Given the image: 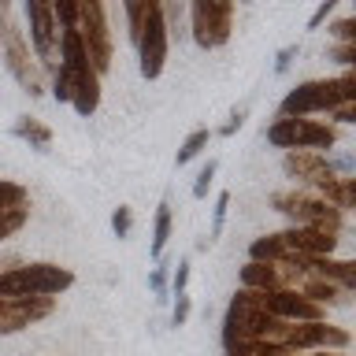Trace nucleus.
<instances>
[{"mask_svg":"<svg viewBox=\"0 0 356 356\" xmlns=\"http://www.w3.org/2000/svg\"><path fill=\"white\" fill-rule=\"evenodd\" d=\"M267 141L275 149H286V152H300V149L323 152L338 141V134H334V127L316 122V119H275L267 127Z\"/></svg>","mask_w":356,"mask_h":356,"instance_id":"6e6552de","label":"nucleus"},{"mask_svg":"<svg viewBox=\"0 0 356 356\" xmlns=\"http://www.w3.org/2000/svg\"><path fill=\"white\" fill-rule=\"evenodd\" d=\"M275 327H278V319L264 312V293L238 289L230 308H227V316H222V349H227V356H234L252 341H267V334Z\"/></svg>","mask_w":356,"mask_h":356,"instance_id":"f03ea898","label":"nucleus"},{"mask_svg":"<svg viewBox=\"0 0 356 356\" xmlns=\"http://www.w3.org/2000/svg\"><path fill=\"white\" fill-rule=\"evenodd\" d=\"M271 204L282 211V216L293 219V227H312V230L334 234V238H341V230H345L341 211L330 208L327 200H319L316 193H308V189H278L271 197Z\"/></svg>","mask_w":356,"mask_h":356,"instance_id":"423d86ee","label":"nucleus"},{"mask_svg":"<svg viewBox=\"0 0 356 356\" xmlns=\"http://www.w3.org/2000/svg\"><path fill=\"white\" fill-rule=\"evenodd\" d=\"M330 33L338 38L341 44H356V19H341V22H334Z\"/></svg>","mask_w":356,"mask_h":356,"instance_id":"aec40b11","label":"nucleus"},{"mask_svg":"<svg viewBox=\"0 0 356 356\" xmlns=\"http://www.w3.org/2000/svg\"><path fill=\"white\" fill-rule=\"evenodd\" d=\"M74 286V275L60 264H26L0 271V297H56Z\"/></svg>","mask_w":356,"mask_h":356,"instance_id":"39448f33","label":"nucleus"},{"mask_svg":"<svg viewBox=\"0 0 356 356\" xmlns=\"http://www.w3.org/2000/svg\"><path fill=\"white\" fill-rule=\"evenodd\" d=\"M234 4H211V0H197L189 4V19H193V41L200 49H222L234 30Z\"/></svg>","mask_w":356,"mask_h":356,"instance_id":"9d476101","label":"nucleus"},{"mask_svg":"<svg viewBox=\"0 0 356 356\" xmlns=\"http://www.w3.org/2000/svg\"><path fill=\"white\" fill-rule=\"evenodd\" d=\"M26 19H30L33 60L41 63L44 74H52L56 63H60V22H56V11H52V4L30 0V4H26Z\"/></svg>","mask_w":356,"mask_h":356,"instance_id":"1a4fd4ad","label":"nucleus"},{"mask_svg":"<svg viewBox=\"0 0 356 356\" xmlns=\"http://www.w3.org/2000/svg\"><path fill=\"white\" fill-rule=\"evenodd\" d=\"M356 100V74L345 71L341 78H327V82H300L297 89H289L278 104V119H305L316 111H330L341 104Z\"/></svg>","mask_w":356,"mask_h":356,"instance_id":"7ed1b4c3","label":"nucleus"},{"mask_svg":"<svg viewBox=\"0 0 356 356\" xmlns=\"http://www.w3.org/2000/svg\"><path fill=\"white\" fill-rule=\"evenodd\" d=\"M0 52H4V67L11 71V78L26 89V93L41 97L44 93V71L41 63L33 60L30 44H26V33L15 22V8L8 0H0Z\"/></svg>","mask_w":356,"mask_h":356,"instance_id":"20e7f679","label":"nucleus"},{"mask_svg":"<svg viewBox=\"0 0 356 356\" xmlns=\"http://www.w3.org/2000/svg\"><path fill=\"white\" fill-rule=\"evenodd\" d=\"M22 222H26V208H15V211H8V216H0V241L11 238Z\"/></svg>","mask_w":356,"mask_h":356,"instance_id":"6ab92c4d","label":"nucleus"},{"mask_svg":"<svg viewBox=\"0 0 356 356\" xmlns=\"http://www.w3.org/2000/svg\"><path fill=\"white\" fill-rule=\"evenodd\" d=\"M130 227H134L130 208H115V216H111V230H115L119 238H130Z\"/></svg>","mask_w":356,"mask_h":356,"instance_id":"412c9836","label":"nucleus"},{"mask_svg":"<svg viewBox=\"0 0 356 356\" xmlns=\"http://www.w3.org/2000/svg\"><path fill=\"white\" fill-rule=\"evenodd\" d=\"M330 115L338 119V122H353L356 119V104H341V108H334Z\"/></svg>","mask_w":356,"mask_h":356,"instance_id":"cd10ccee","label":"nucleus"},{"mask_svg":"<svg viewBox=\"0 0 356 356\" xmlns=\"http://www.w3.org/2000/svg\"><path fill=\"white\" fill-rule=\"evenodd\" d=\"M216 171H219V163H216V160H208L204 167H200V175H197V186H193V197H197V200H204V197H208L211 182H216Z\"/></svg>","mask_w":356,"mask_h":356,"instance_id":"a211bd4d","label":"nucleus"},{"mask_svg":"<svg viewBox=\"0 0 356 356\" xmlns=\"http://www.w3.org/2000/svg\"><path fill=\"white\" fill-rule=\"evenodd\" d=\"M149 282H152V289H156V293H167V275H163V267H156V271H152V278H149Z\"/></svg>","mask_w":356,"mask_h":356,"instance_id":"c756f323","label":"nucleus"},{"mask_svg":"<svg viewBox=\"0 0 356 356\" xmlns=\"http://www.w3.org/2000/svg\"><path fill=\"white\" fill-rule=\"evenodd\" d=\"M334 60L349 67V63L356 60V44H338V49H334Z\"/></svg>","mask_w":356,"mask_h":356,"instance_id":"393cba45","label":"nucleus"},{"mask_svg":"<svg viewBox=\"0 0 356 356\" xmlns=\"http://www.w3.org/2000/svg\"><path fill=\"white\" fill-rule=\"evenodd\" d=\"M241 122H245V108H241V111H234V115H230V122H227V127H222L219 134H222V138H230L234 130H241Z\"/></svg>","mask_w":356,"mask_h":356,"instance_id":"bb28decb","label":"nucleus"},{"mask_svg":"<svg viewBox=\"0 0 356 356\" xmlns=\"http://www.w3.org/2000/svg\"><path fill=\"white\" fill-rule=\"evenodd\" d=\"M293 56H297V44H289V49H282V52H278V63H275V71L282 74L286 67H289V60H293Z\"/></svg>","mask_w":356,"mask_h":356,"instance_id":"c85d7f7f","label":"nucleus"},{"mask_svg":"<svg viewBox=\"0 0 356 356\" xmlns=\"http://www.w3.org/2000/svg\"><path fill=\"white\" fill-rule=\"evenodd\" d=\"M52 97L74 104L78 115H93L100 108V78L89 67L74 30H60V63L52 71Z\"/></svg>","mask_w":356,"mask_h":356,"instance_id":"f257e3e1","label":"nucleus"},{"mask_svg":"<svg viewBox=\"0 0 356 356\" xmlns=\"http://www.w3.org/2000/svg\"><path fill=\"white\" fill-rule=\"evenodd\" d=\"M186 282H189V260H182V264H178V271H175V278H171V289H175V297H178V293H186Z\"/></svg>","mask_w":356,"mask_h":356,"instance_id":"5701e85b","label":"nucleus"},{"mask_svg":"<svg viewBox=\"0 0 356 356\" xmlns=\"http://www.w3.org/2000/svg\"><path fill=\"white\" fill-rule=\"evenodd\" d=\"M208 141H211V130H193V134H189V138L182 141V149H178V167L189 163L193 156L204 152V145H208Z\"/></svg>","mask_w":356,"mask_h":356,"instance_id":"dca6fc26","label":"nucleus"},{"mask_svg":"<svg viewBox=\"0 0 356 356\" xmlns=\"http://www.w3.org/2000/svg\"><path fill=\"white\" fill-rule=\"evenodd\" d=\"M78 41H82L86 49V60L89 67L100 74L111 71V30H108V8L97 4V0H86V4H78Z\"/></svg>","mask_w":356,"mask_h":356,"instance_id":"0eeeda50","label":"nucleus"},{"mask_svg":"<svg viewBox=\"0 0 356 356\" xmlns=\"http://www.w3.org/2000/svg\"><path fill=\"white\" fill-rule=\"evenodd\" d=\"M186 319H189V297L178 293V305H175V312H171V323H175V327H182Z\"/></svg>","mask_w":356,"mask_h":356,"instance_id":"b1692460","label":"nucleus"},{"mask_svg":"<svg viewBox=\"0 0 356 356\" xmlns=\"http://www.w3.org/2000/svg\"><path fill=\"white\" fill-rule=\"evenodd\" d=\"M286 175L293 178V182L300 186H312V189H319L327 178H334L338 171H334V163L327 160V152H308V149H300V152H286Z\"/></svg>","mask_w":356,"mask_h":356,"instance_id":"ddd939ff","label":"nucleus"},{"mask_svg":"<svg viewBox=\"0 0 356 356\" xmlns=\"http://www.w3.org/2000/svg\"><path fill=\"white\" fill-rule=\"evenodd\" d=\"M227 208H230V193H219V200H216V222H211V238H208V245L219 238V230H222V219H227Z\"/></svg>","mask_w":356,"mask_h":356,"instance_id":"4be33fe9","label":"nucleus"},{"mask_svg":"<svg viewBox=\"0 0 356 356\" xmlns=\"http://www.w3.org/2000/svg\"><path fill=\"white\" fill-rule=\"evenodd\" d=\"M11 134H15V138H22V141H30L38 152H44V149L52 145V130L44 127V122L30 119V115H19V119H15V127H11Z\"/></svg>","mask_w":356,"mask_h":356,"instance_id":"4468645a","label":"nucleus"},{"mask_svg":"<svg viewBox=\"0 0 356 356\" xmlns=\"http://www.w3.org/2000/svg\"><path fill=\"white\" fill-rule=\"evenodd\" d=\"M334 8H338V4H334V0H327V4H319V8H316V15H312V22H308V30H316L319 22H323V19H327L330 11H334Z\"/></svg>","mask_w":356,"mask_h":356,"instance_id":"a878e982","label":"nucleus"},{"mask_svg":"<svg viewBox=\"0 0 356 356\" xmlns=\"http://www.w3.org/2000/svg\"><path fill=\"white\" fill-rule=\"evenodd\" d=\"M167 238H171V204H163L156 208V227H152V256L160 260L163 249H167Z\"/></svg>","mask_w":356,"mask_h":356,"instance_id":"2eb2a0df","label":"nucleus"},{"mask_svg":"<svg viewBox=\"0 0 356 356\" xmlns=\"http://www.w3.org/2000/svg\"><path fill=\"white\" fill-rule=\"evenodd\" d=\"M149 4H152V0H141V4H122V11H127V19H130V41L134 44H138V38H141L145 19H149Z\"/></svg>","mask_w":356,"mask_h":356,"instance_id":"f3484780","label":"nucleus"},{"mask_svg":"<svg viewBox=\"0 0 356 356\" xmlns=\"http://www.w3.org/2000/svg\"><path fill=\"white\" fill-rule=\"evenodd\" d=\"M264 312L275 316L278 323H323V305L316 300L289 293V289H275V293H264Z\"/></svg>","mask_w":356,"mask_h":356,"instance_id":"f8f14e48","label":"nucleus"},{"mask_svg":"<svg viewBox=\"0 0 356 356\" xmlns=\"http://www.w3.org/2000/svg\"><path fill=\"white\" fill-rule=\"evenodd\" d=\"M167 26H163V11L160 4H149V19L141 26L138 38V56H141V74L145 78H160L167 63Z\"/></svg>","mask_w":356,"mask_h":356,"instance_id":"9b49d317","label":"nucleus"}]
</instances>
